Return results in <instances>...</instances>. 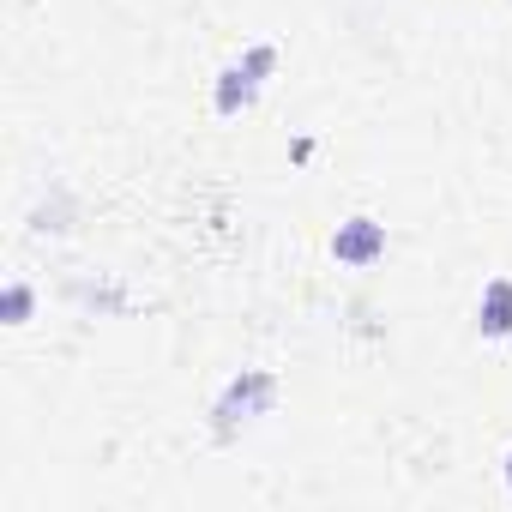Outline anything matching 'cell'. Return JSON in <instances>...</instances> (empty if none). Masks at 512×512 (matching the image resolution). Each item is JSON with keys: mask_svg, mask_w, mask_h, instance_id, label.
I'll use <instances>...</instances> for the list:
<instances>
[{"mask_svg": "<svg viewBox=\"0 0 512 512\" xmlns=\"http://www.w3.org/2000/svg\"><path fill=\"white\" fill-rule=\"evenodd\" d=\"M253 91H260V79H253V73L235 61V67L217 73V97H211V103H217V115H241V109L253 103Z\"/></svg>", "mask_w": 512, "mask_h": 512, "instance_id": "obj_4", "label": "cell"}, {"mask_svg": "<svg viewBox=\"0 0 512 512\" xmlns=\"http://www.w3.org/2000/svg\"><path fill=\"white\" fill-rule=\"evenodd\" d=\"M272 398H278V380L272 374H260V368H247L241 380H229V392L217 398V434H229L235 422H247V416H266L272 410Z\"/></svg>", "mask_w": 512, "mask_h": 512, "instance_id": "obj_1", "label": "cell"}, {"mask_svg": "<svg viewBox=\"0 0 512 512\" xmlns=\"http://www.w3.org/2000/svg\"><path fill=\"white\" fill-rule=\"evenodd\" d=\"M332 253H338L344 266H374L380 253H386V223H374V217H350V223H338Z\"/></svg>", "mask_w": 512, "mask_h": 512, "instance_id": "obj_2", "label": "cell"}, {"mask_svg": "<svg viewBox=\"0 0 512 512\" xmlns=\"http://www.w3.org/2000/svg\"><path fill=\"white\" fill-rule=\"evenodd\" d=\"M476 332L482 338H512V278H494L476 302Z\"/></svg>", "mask_w": 512, "mask_h": 512, "instance_id": "obj_3", "label": "cell"}, {"mask_svg": "<svg viewBox=\"0 0 512 512\" xmlns=\"http://www.w3.org/2000/svg\"><path fill=\"white\" fill-rule=\"evenodd\" d=\"M0 314H7V326H25V320H31V290H25V284H13V290H7V302H0Z\"/></svg>", "mask_w": 512, "mask_h": 512, "instance_id": "obj_5", "label": "cell"}, {"mask_svg": "<svg viewBox=\"0 0 512 512\" xmlns=\"http://www.w3.org/2000/svg\"><path fill=\"white\" fill-rule=\"evenodd\" d=\"M506 482H512V452H506Z\"/></svg>", "mask_w": 512, "mask_h": 512, "instance_id": "obj_6", "label": "cell"}]
</instances>
